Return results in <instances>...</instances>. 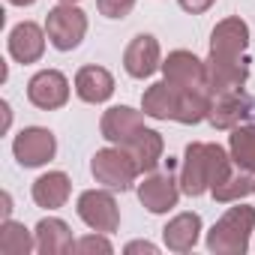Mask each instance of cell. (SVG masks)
<instances>
[{"mask_svg":"<svg viewBox=\"0 0 255 255\" xmlns=\"http://www.w3.org/2000/svg\"><path fill=\"white\" fill-rule=\"evenodd\" d=\"M45 33L57 51H72L87 33V15L75 3H60L45 15Z\"/></svg>","mask_w":255,"mask_h":255,"instance_id":"obj_4","label":"cell"},{"mask_svg":"<svg viewBox=\"0 0 255 255\" xmlns=\"http://www.w3.org/2000/svg\"><path fill=\"white\" fill-rule=\"evenodd\" d=\"M33 234H36V252H42V255H63V252L75 249L72 231H69V225L63 219L48 216V219H42L36 225Z\"/></svg>","mask_w":255,"mask_h":255,"instance_id":"obj_18","label":"cell"},{"mask_svg":"<svg viewBox=\"0 0 255 255\" xmlns=\"http://www.w3.org/2000/svg\"><path fill=\"white\" fill-rule=\"evenodd\" d=\"M141 111L153 120H174L177 111V87L168 81H156L141 96Z\"/></svg>","mask_w":255,"mask_h":255,"instance_id":"obj_22","label":"cell"},{"mask_svg":"<svg viewBox=\"0 0 255 255\" xmlns=\"http://www.w3.org/2000/svg\"><path fill=\"white\" fill-rule=\"evenodd\" d=\"M114 246L108 243V237L99 231V234H87V237H81V240H75V252H81V255H93V252H102V255H108Z\"/></svg>","mask_w":255,"mask_h":255,"instance_id":"obj_26","label":"cell"},{"mask_svg":"<svg viewBox=\"0 0 255 255\" xmlns=\"http://www.w3.org/2000/svg\"><path fill=\"white\" fill-rule=\"evenodd\" d=\"M36 249V234H30L21 222H0V255H30Z\"/></svg>","mask_w":255,"mask_h":255,"instance_id":"obj_23","label":"cell"},{"mask_svg":"<svg viewBox=\"0 0 255 255\" xmlns=\"http://www.w3.org/2000/svg\"><path fill=\"white\" fill-rule=\"evenodd\" d=\"M249 48V27L243 18H225L210 33V54L216 57H243Z\"/></svg>","mask_w":255,"mask_h":255,"instance_id":"obj_14","label":"cell"},{"mask_svg":"<svg viewBox=\"0 0 255 255\" xmlns=\"http://www.w3.org/2000/svg\"><path fill=\"white\" fill-rule=\"evenodd\" d=\"M210 102H213L210 87H186V90L177 87V111H174V120L177 123H186V126L201 123L210 114Z\"/></svg>","mask_w":255,"mask_h":255,"instance_id":"obj_20","label":"cell"},{"mask_svg":"<svg viewBox=\"0 0 255 255\" xmlns=\"http://www.w3.org/2000/svg\"><path fill=\"white\" fill-rule=\"evenodd\" d=\"M69 192H72V183H69V177L63 171H48V174L36 177V183H33V201L39 207H45V210L63 207Z\"/></svg>","mask_w":255,"mask_h":255,"instance_id":"obj_21","label":"cell"},{"mask_svg":"<svg viewBox=\"0 0 255 255\" xmlns=\"http://www.w3.org/2000/svg\"><path fill=\"white\" fill-rule=\"evenodd\" d=\"M228 153L237 168L255 174V126H234L228 138Z\"/></svg>","mask_w":255,"mask_h":255,"instance_id":"obj_24","label":"cell"},{"mask_svg":"<svg viewBox=\"0 0 255 255\" xmlns=\"http://www.w3.org/2000/svg\"><path fill=\"white\" fill-rule=\"evenodd\" d=\"M0 204H3V207H0V216H3V219H9V213H12V198H9V192H3V195H0Z\"/></svg>","mask_w":255,"mask_h":255,"instance_id":"obj_30","label":"cell"},{"mask_svg":"<svg viewBox=\"0 0 255 255\" xmlns=\"http://www.w3.org/2000/svg\"><path fill=\"white\" fill-rule=\"evenodd\" d=\"M231 171V153L219 144H201L192 141L183 150V165H180V192L186 195H204L210 192L219 180H225Z\"/></svg>","mask_w":255,"mask_h":255,"instance_id":"obj_1","label":"cell"},{"mask_svg":"<svg viewBox=\"0 0 255 255\" xmlns=\"http://www.w3.org/2000/svg\"><path fill=\"white\" fill-rule=\"evenodd\" d=\"M204 63H207V87H210L213 96L243 90V84L249 78V63L243 57H216V54H210Z\"/></svg>","mask_w":255,"mask_h":255,"instance_id":"obj_10","label":"cell"},{"mask_svg":"<svg viewBox=\"0 0 255 255\" xmlns=\"http://www.w3.org/2000/svg\"><path fill=\"white\" fill-rule=\"evenodd\" d=\"M123 150H129V156L135 159V165H138L141 174H150L159 165V159H162L165 141H162V135L156 129H147V126H144L135 138H129V141L123 144Z\"/></svg>","mask_w":255,"mask_h":255,"instance_id":"obj_17","label":"cell"},{"mask_svg":"<svg viewBox=\"0 0 255 255\" xmlns=\"http://www.w3.org/2000/svg\"><path fill=\"white\" fill-rule=\"evenodd\" d=\"M12 6H30V3H36V0H9Z\"/></svg>","mask_w":255,"mask_h":255,"instance_id":"obj_32","label":"cell"},{"mask_svg":"<svg viewBox=\"0 0 255 255\" xmlns=\"http://www.w3.org/2000/svg\"><path fill=\"white\" fill-rule=\"evenodd\" d=\"M0 111H3V129H9V120H12V111H9V102L0 105Z\"/></svg>","mask_w":255,"mask_h":255,"instance_id":"obj_31","label":"cell"},{"mask_svg":"<svg viewBox=\"0 0 255 255\" xmlns=\"http://www.w3.org/2000/svg\"><path fill=\"white\" fill-rule=\"evenodd\" d=\"M45 30L33 21H21L12 27L9 33V54L18 60V63H36L42 54H45Z\"/></svg>","mask_w":255,"mask_h":255,"instance_id":"obj_15","label":"cell"},{"mask_svg":"<svg viewBox=\"0 0 255 255\" xmlns=\"http://www.w3.org/2000/svg\"><path fill=\"white\" fill-rule=\"evenodd\" d=\"M252 231H255V207L237 201V207H228L207 231V249L216 255H243L249 249Z\"/></svg>","mask_w":255,"mask_h":255,"instance_id":"obj_2","label":"cell"},{"mask_svg":"<svg viewBox=\"0 0 255 255\" xmlns=\"http://www.w3.org/2000/svg\"><path fill=\"white\" fill-rule=\"evenodd\" d=\"M75 93H78V99H84L90 105L108 102L114 93V78L102 66H81L75 75Z\"/></svg>","mask_w":255,"mask_h":255,"instance_id":"obj_16","label":"cell"},{"mask_svg":"<svg viewBox=\"0 0 255 255\" xmlns=\"http://www.w3.org/2000/svg\"><path fill=\"white\" fill-rule=\"evenodd\" d=\"M180 3V9H186L189 15H201V12H207L216 0H177Z\"/></svg>","mask_w":255,"mask_h":255,"instance_id":"obj_28","label":"cell"},{"mask_svg":"<svg viewBox=\"0 0 255 255\" xmlns=\"http://www.w3.org/2000/svg\"><path fill=\"white\" fill-rule=\"evenodd\" d=\"M135 0H96V9L105 15V18H126L132 12Z\"/></svg>","mask_w":255,"mask_h":255,"instance_id":"obj_27","label":"cell"},{"mask_svg":"<svg viewBox=\"0 0 255 255\" xmlns=\"http://www.w3.org/2000/svg\"><path fill=\"white\" fill-rule=\"evenodd\" d=\"M141 129H144V117H141V111H135L129 105H114V108H108L102 114V123H99L102 138L111 141V144H120V147L129 141V138H135Z\"/></svg>","mask_w":255,"mask_h":255,"instance_id":"obj_11","label":"cell"},{"mask_svg":"<svg viewBox=\"0 0 255 255\" xmlns=\"http://www.w3.org/2000/svg\"><path fill=\"white\" fill-rule=\"evenodd\" d=\"M60 3H78V0H60Z\"/></svg>","mask_w":255,"mask_h":255,"instance_id":"obj_33","label":"cell"},{"mask_svg":"<svg viewBox=\"0 0 255 255\" xmlns=\"http://www.w3.org/2000/svg\"><path fill=\"white\" fill-rule=\"evenodd\" d=\"M123 66L132 78H150L156 69H162V57H159V42L150 33H138L132 36V42L123 51Z\"/></svg>","mask_w":255,"mask_h":255,"instance_id":"obj_12","label":"cell"},{"mask_svg":"<svg viewBox=\"0 0 255 255\" xmlns=\"http://www.w3.org/2000/svg\"><path fill=\"white\" fill-rule=\"evenodd\" d=\"M198 234H201V216L198 213H177L162 228V240L171 252H189L198 243Z\"/></svg>","mask_w":255,"mask_h":255,"instance_id":"obj_19","label":"cell"},{"mask_svg":"<svg viewBox=\"0 0 255 255\" xmlns=\"http://www.w3.org/2000/svg\"><path fill=\"white\" fill-rule=\"evenodd\" d=\"M27 99L42 108V111H54L63 108L69 102V81L63 72L57 69H42L27 81Z\"/></svg>","mask_w":255,"mask_h":255,"instance_id":"obj_8","label":"cell"},{"mask_svg":"<svg viewBox=\"0 0 255 255\" xmlns=\"http://www.w3.org/2000/svg\"><path fill=\"white\" fill-rule=\"evenodd\" d=\"M12 153L18 159V165L24 168H39L45 162L54 159L57 153V138L51 129H45V126H27V129H21L12 141Z\"/></svg>","mask_w":255,"mask_h":255,"instance_id":"obj_6","label":"cell"},{"mask_svg":"<svg viewBox=\"0 0 255 255\" xmlns=\"http://www.w3.org/2000/svg\"><path fill=\"white\" fill-rule=\"evenodd\" d=\"M252 111V99L243 90H231V93H216L210 102V126L213 129H234L240 126V120H246Z\"/></svg>","mask_w":255,"mask_h":255,"instance_id":"obj_13","label":"cell"},{"mask_svg":"<svg viewBox=\"0 0 255 255\" xmlns=\"http://www.w3.org/2000/svg\"><path fill=\"white\" fill-rule=\"evenodd\" d=\"M90 171H93L96 183H102L105 189H114V192L132 189L135 177L141 174L138 165H135V159L129 156V150H123L120 144L96 150L93 159H90Z\"/></svg>","mask_w":255,"mask_h":255,"instance_id":"obj_3","label":"cell"},{"mask_svg":"<svg viewBox=\"0 0 255 255\" xmlns=\"http://www.w3.org/2000/svg\"><path fill=\"white\" fill-rule=\"evenodd\" d=\"M126 252H150V255H156V246L153 243H147V240H132V243H126Z\"/></svg>","mask_w":255,"mask_h":255,"instance_id":"obj_29","label":"cell"},{"mask_svg":"<svg viewBox=\"0 0 255 255\" xmlns=\"http://www.w3.org/2000/svg\"><path fill=\"white\" fill-rule=\"evenodd\" d=\"M162 75L168 84L186 90V87H207V63L198 60L192 51H171L162 60Z\"/></svg>","mask_w":255,"mask_h":255,"instance_id":"obj_9","label":"cell"},{"mask_svg":"<svg viewBox=\"0 0 255 255\" xmlns=\"http://www.w3.org/2000/svg\"><path fill=\"white\" fill-rule=\"evenodd\" d=\"M249 192H255V174H252V171H243V168L228 171V177L219 180V183L210 189V195H213L216 201H222V204H234V201L246 198Z\"/></svg>","mask_w":255,"mask_h":255,"instance_id":"obj_25","label":"cell"},{"mask_svg":"<svg viewBox=\"0 0 255 255\" xmlns=\"http://www.w3.org/2000/svg\"><path fill=\"white\" fill-rule=\"evenodd\" d=\"M177 198H180V180H174L171 171H150L138 183V201L150 213H168L171 207H177Z\"/></svg>","mask_w":255,"mask_h":255,"instance_id":"obj_7","label":"cell"},{"mask_svg":"<svg viewBox=\"0 0 255 255\" xmlns=\"http://www.w3.org/2000/svg\"><path fill=\"white\" fill-rule=\"evenodd\" d=\"M78 216L87 228L93 231H102V234H111L120 228V210H117V201L108 189H87L78 195Z\"/></svg>","mask_w":255,"mask_h":255,"instance_id":"obj_5","label":"cell"}]
</instances>
